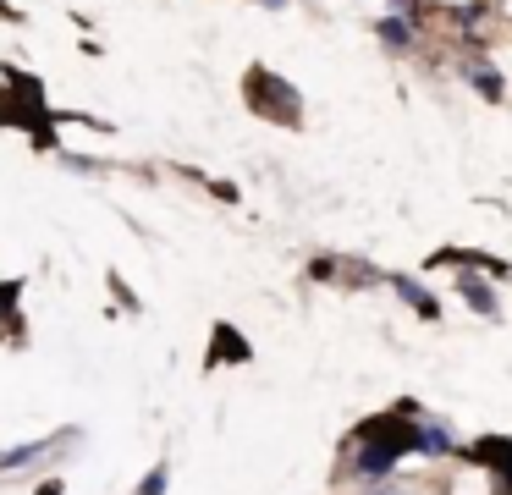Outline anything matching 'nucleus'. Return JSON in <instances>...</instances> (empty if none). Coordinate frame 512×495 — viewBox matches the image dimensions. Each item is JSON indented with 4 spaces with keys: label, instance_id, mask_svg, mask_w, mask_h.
<instances>
[{
    "label": "nucleus",
    "instance_id": "7ed1b4c3",
    "mask_svg": "<svg viewBox=\"0 0 512 495\" xmlns=\"http://www.w3.org/2000/svg\"><path fill=\"white\" fill-rule=\"evenodd\" d=\"M397 292H402V297H408V303H413V308H419V314H424V319H435V297H430V292H419V286H413V281H402V275H397Z\"/></svg>",
    "mask_w": 512,
    "mask_h": 495
},
{
    "label": "nucleus",
    "instance_id": "f03ea898",
    "mask_svg": "<svg viewBox=\"0 0 512 495\" xmlns=\"http://www.w3.org/2000/svg\"><path fill=\"white\" fill-rule=\"evenodd\" d=\"M457 292H463V303H474L479 314H490V308H496V297H490L485 286L474 281V275H463V281H457Z\"/></svg>",
    "mask_w": 512,
    "mask_h": 495
},
{
    "label": "nucleus",
    "instance_id": "f257e3e1",
    "mask_svg": "<svg viewBox=\"0 0 512 495\" xmlns=\"http://www.w3.org/2000/svg\"><path fill=\"white\" fill-rule=\"evenodd\" d=\"M243 88H248V105H254V110H265V116H276V121H298V88L281 83L276 72L254 66Z\"/></svg>",
    "mask_w": 512,
    "mask_h": 495
},
{
    "label": "nucleus",
    "instance_id": "20e7f679",
    "mask_svg": "<svg viewBox=\"0 0 512 495\" xmlns=\"http://www.w3.org/2000/svg\"><path fill=\"white\" fill-rule=\"evenodd\" d=\"M160 490H166V468H155L144 484H138V495H160Z\"/></svg>",
    "mask_w": 512,
    "mask_h": 495
}]
</instances>
